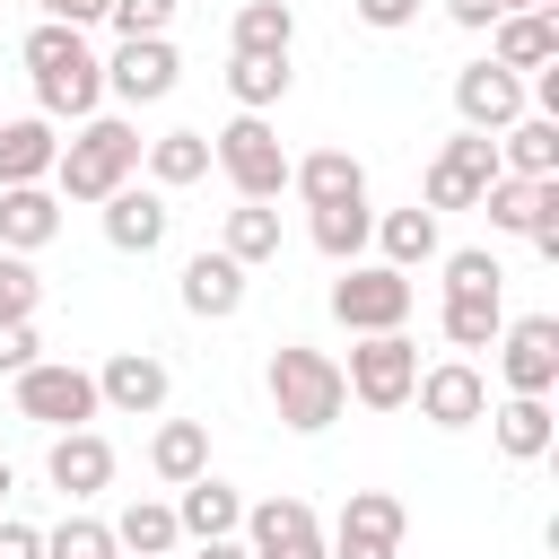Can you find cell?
<instances>
[{
  "mask_svg": "<svg viewBox=\"0 0 559 559\" xmlns=\"http://www.w3.org/2000/svg\"><path fill=\"white\" fill-rule=\"evenodd\" d=\"M17 61H26V79H35V105H44V122H87L96 105H105V61H96V44L79 35V26H26V44H17Z\"/></svg>",
  "mask_w": 559,
  "mask_h": 559,
  "instance_id": "cell-1",
  "label": "cell"
},
{
  "mask_svg": "<svg viewBox=\"0 0 559 559\" xmlns=\"http://www.w3.org/2000/svg\"><path fill=\"white\" fill-rule=\"evenodd\" d=\"M140 131L122 122V114H87L79 122V140H61V157H52V192L61 201H105V192H122L131 175H140Z\"/></svg>",
  "mask_w": 559,
  "mask_h": 559,
  "instance_id": "cell-2",
  "label": "cell"
},
{
  "mask_svg": "<svg viewBox=\"0 0 559 559\" xmlns=\"http://www.w3.org/2000/svg\"><path fill=\"white\" fill-rule=\"evenodd\" d=\"M262 384H271L280 428H297V437H323V428L349 411L341 358H323V349H306V341H280V349H271V367H262Z\"/></svg>",
  "mask_w": 559,
  "mask_h": 559,
  "instance_id": "cell-3",
  "label": "cell"
},
{
  "mask_svg": "<svg viewBox=\"0 0 559 559\" xmlns=\"http://www.w3.org/2000/svg\"><path fill=\"white\" fill-rule=\"evenodd\" d=\"M210 166L236 183V201H280V192H288V148H280V131H271L262 114H236V122L210 140Z\"/></svg>",
  "mask_w": 559,
  "mask_h": 559,
  "instance_id": "cell-4",
  "label": "cell"
},
{
  "mask_svg": "<svg viewBox=\"0 0 559 559\" xmlns=\"http://www.w3.org/2000/svg\"><path fill=\"white\" fill-rule=\"evenodd\" d=\"M411 297H419V288H411V271L349 262V271L332 280V323H341V332H358V341H367V332H402V323H411Z\"/></svg>",
  "mask_w": 559,
  "mask_h": 559,
  "instance_id": "cell-5",
  "label": "cell"
},
{
  "mask_svg": "<svg viewBox=\"0 0 559 559\" xmlns=\"http://www.w3.org/2000/svg\"><path fill=\"white\" fill-rule=\"evenodd\" d=\"M105 402H96V376L87 367H70V358H35L26 376H17V419H35V428H87Z\"/></svg>",
  "mask_w": 559,
  "mask_h": 559,
  "instance_id": "cell-6",
  "label": "cell"
},
{
  "mask_svg": "<svg viewBox=\"0 0 559 559\" xmlns=\"http://www.w3.org/2000/svg\"><path fill=\"white\" fill-rule=\"evenodd\" d=\"M498 175H507V166H498V140H480V131H454V140L437 148L428 183H419V210H480V192H489Z\"/></svg>",
  "mask_w": 559,
  "mask_h": 559,
  "instance_id": "cell-7",
  "label": "cell"
},
{
  "mask_svg": "<svg viewBox=\"0 0 559 559\" xmlns=\"http://www.w3.org/2000/svg\"><path fill=\"white\" fill-rule=\"evenodd\" d=\"M341 384H349V402H367V411H402L411 384H419V349H411L402 332H367V341L349 349Z\"/></svg>",
  "mask_w": 559,
  "mask_h": 559,
  "instance_id": "cell-8",
  "label": "cell"
},
{
  "mask_svg": "<svg viewBox=\"0 0 559 559\" xmlns=\"http://www.w3.org/2000/svg\"><path fill=\"white\" fill-rule=\"evenodd\" d=\"M402 533H411V515L393 489H349L341 524L323 533V559H402Z\"/></svg>",
  "mask_w": 559,
  "mask_h": 559,
  "instance_id": "cell-9",
  "label": "cell"
},
{
  "mask_svg": "<svg viewBox=\"0 0 559 559\" xmlns=\"http://www.w3.org/2000/svg\"><path fill=\"white\" fill-rule=\"evenodd\" d=\"M498 376H507V393H533V402H550V384H559V314H515L498 341Z\"/></svg>",
  "mask_w": 559,
  "mask_h": 559,
  "instance_id": "cell-10",
  "label": "cell"
},
{
  "mask_svg": "<svg viewBox=\"0 0 559 559\" xmlns=\"http://www.w3.org/2000/svg\"><path fill=\"white\" fill-rule=\"evenodd\" d=\"M236 542L253 559H323V515L306 498H262V507H245Z\"/></svg>",
  "mask_w": 559,
  "mask_h": 559,
  "instance_id": "cell-11",
  "label": "cell"
},
{
  "mask_svg": "<svg viewBox=\"0 0 559 559\" xmlns=\"http://www.w3.org/2000/svg\"><path fill=\"white\" fill-rule=\"evenodd\" d=\"M411 402H419L428 428H472V419H489V376L472 358H437V367H419Z\"/></svg>",
  "mask_w": 559,
  "mask_h": 559,
  "instance_id": "cell-12",
  "label": "cell"
},
{
  "mask_svg": "<svg viewBox=\"0 0 559 559\" xmlns=\"http://www.w3.org/2000/svg\"><path fill=\"white\" fill-rule=\"evenodd\" d=\"M166 393H175V367H166L157 349H114V358L96 367V402H105V411H122V419L166 411Z\"/></svg>",
  "mask_w": 559,
  "mask_h": 559,
  "instance_id": "cell-13",
  "label": "cell"
},
{
  "mask_svg": "<svg viewBox=\"0 0 559 559\" xmlns=\"http://www.w3.org/2000/svg\"><path fill=\"white\" fill-rule=\"evenodd\" d=\"M175 44L166 35H122L114 44V61H105V96H122V105H157V96H175Z\"/></svg>",
  "mask_w": 559,
  "mask_h": 559,
  "instance_id": "cell-14",
  "label": "cell"
},
{
  "mask_svg": "<svg viewBox=\"0 0 559 559\" xmlns=\"http://www.w3.org/2000/svg\"><path fill=\"white\" fill-rule=\"evenodd\" d=\"M454 114H463V131L498 140V131L524 114V79L498 70V61H472V70H454Z\"/></svg>",
  "mask_w": 559,
  "mask_h": 559,
  "instance_id": "cell-15",
  "label": "cell"
},
{
  "mask_svg": "<svg viewBox=\"0 0 559 559\" xmlns=\"http://www.w3.org/2000/svg\"><path fill=\"white\" fill-rule=\"evenodd\" d=\"M96 210H105V245H114V253H157V245H166V227H175L166 192H148V183H122V192H105Z\"/></svg>",
  "mask_w": 559,
  "mask_h": 559,
  "instance_id": "cell-16",
  "label": "cell"
},
{
  "mask_svg": "<svg viewBox=\"0 0 559 559\" xmlns=\"http://www.w3.org/2000/svg\"><path fill=\"white\" fill-rule=\"evenodd\" d=\"M44 480H52L61 498H96V489H114V445H105L96 428H61L52 454H44Z\"/></svg>",
  "mask_w": 559,
  "mask_h": 559,
  "instance_id": "cell-17",
  "label": "cell"
},
{
  "mask_svg": "<svg viewBox=\"0 0 559 559\" xmlns=\"http://www.w3.org/2000/svg\"><path fill=\"white\" fill-rule=\"evenodd\" d=\"M183 314H201V323L245 314V262H227L218 245H210V253H192V262H183Z\"/></svg>",
  "mask_w": 559,
  "mask_h": 559,
  "instance_id": "cell-18",
  "label": "cell"
},
{
  "mask_svg": "<svg viewBox=\"0 0 559 559\" xmlns=\"http://www.w3.org/2000/svg\"><path fill=\"white\" fill-rule=\"evenodd\" d=\"M61 236V192L52 183H9L0 192V245L9 253H44Z\"/></svg>",
  "mask_w": 559,
  "mask_h": 559,
  "instance_id": "cell-19",
  "label": "cell"
},
{
  "mask_svg": "<svg viewBox=\"0 0 559 559\" xmlns=\"http://www.w3.org/2000/svg\"><path fill=\"white\" fill-rule=\"evenodd\" d=\"M288 183L306 192V210H341V201H367V166L349 148H314V157H288Z\"/></svg>",
  "mask_w": 559,
  "mask_h": 559,
  "instance_id": "cell-20",
  "label": "cell"
},
{
  "mask_svg": "<svg viewBox=\"0 0 559 559\" xmlns=\"http://www.w3.org/2000/svg\"><path fill=\"white\" fill-rule=\"evenodd\" d=\"M52 157H61V140H52L44 114H0V192L9 183H44Z\"/></svg>",
  "mask_w": 559,
  "mask_h": 559,
  "instance_id": "cell-21",
  "label": "cell"
},
{
  "mask_svg": "<svg viewBox=\"0 0 559 559\" xmlns=\"http://www.w3.org/2000/svg\"><path fill=\"white\" fill-rule=\"evenodd\" d=\"M489 437H498V454H507V463H542V454H550V437H559V419H550V402L507 393V402L489 411Z\"/></svg>",
  "mask_w": 559,
  "mask_h": 559,
  "instance_id": "cell-22",
  "label": "cell"
},
{
  "mask_svg": "<svg viewBox=\"0 0 559 559\" xmlns=\"http://www.w3.org/2000/svg\"><path fill=\"white\" fill-rule=\"evenodd\" d=\"M498 70H550L559 61V17L550 9H515V17H498V52H489Z\"/></svg>",
  "mask_w": 559,
  "mask_h": 559,
  "instance_id": "cell-23",
  "label": "cell"
},
{
  "mask_svg": "<svg viewBox=\"0 0 559 559\" xmlns=\"http://www.w3.org/2000/svg\"><path fill=\"white\" fill-rule=\"evenodd\" d=\"M498 166L524 175V183H550V175H559V122H550V114H515V122L498 131Z\"/></svg>",
  "mask_w": 559,
  "mask_h": 559,
  "instance_id": "cell-24",
  "label": "cell"
},
{
  "mask_svg": "<svg viewBox=\"0 0 559 559\" xmlns=\"http://www.w3.org/2000/svg\"><path fill=\"white\" fill-rule=\"evenodd\" d=\"M175 524H183V542H227L236 524H245V498L227 489V480H183V498H175Z\"/></svg>",
  "mask_w": 559,
  "mask_h": 559,
  "instance_id": "cell-25",
  "label": "cell"
},
{
  "mask_svg": "<svg viewBox=\"0 0 559 559\" xmlns=\"http://www.w3.org/2000/svg\"><path fill=\"white\" fill-rule=\"evenodd\" d=\"M140 166H148V192H183L210 175V131H166L140 148Z\"/></svg>",
  "mask_w": 559,
  "mask_h": 559,
  "instance_id": "cell-26",
  "label": "cell"
},
{
  "mask_svg": "<svg viewBox=\"0 0 559 559\" xmlns=\"http://www.w3.org/2000/svg\"><path fill=\"white\" fill-rule=\"evenodd\" d=\"M376 245H384V271H419V262H437L445 236H437V210L411 201V210H384L376 218Z\"/></svg>",
  "mask_w": 559,
  "mask_h": 559,
  "instance_id": "cell-27",
  "label": "cell"
},
{
  "mask_svg": "<svg viewBox=\"0 0 559 559\" xmlns=\"http://www.w3.org/2000/svg\"><path fill=\"white\" fill-rule=\"evenodd\" d=\"M148 472H157L166 489L201 480V472H210V428H201V419H166V428L148 437Z\"/></svg>",
  "mask_w": 559,
  "mask_h": 559,
  "instance_id": "cell-28",
  "label": "cell"
},
{
  "mask_svg": "<svg viewBox=\"0 0 559 559\" xmlns=\"http://www.w3.org/2000/svg\"><path fill=\"white\" fill-rule=\"evenodd\" d=\"M175 542H183V524H175L166 498H131V507L114 515V550H122V559H166Z\"/></svg>",
  "mask_w": 559,
  "mask_h": 559,
  "instance_id": "cell-29",
  "label": "cell"
},
{
  "mask_svg": "<svg viewBox=\"0 0 559 559\" xmlns=\"http://www.w3.org/2000/svg\"><path fill=\"white\" fill-rule=\"evenodd\" d=\"M297 44V9L288 0H245L236 26H227V52H262V61H288Z\"/></svg>",
  "mask_w": 559,
  "mask_h": 559,
  "instance_id": "cell-30",
  "label": "cell"
},
{
  "mask_svg": "<svg viewBox=\"0 0 559 559\" xmlns=\"http://www.w3.org/2000/svg\"><path fill=\"white\" fill-rule=\"evenodd\" d=\"M218 253L245 262V271H253V262H280V210H271V201H236L227 227H218Z\"/></svg>",
  "mask_w": 559,
  "mask_h": 559,
  "instance_id": "cell-31",
  "label": "cell"
},
{
  "mask_svg": "<svg viewBox=\"0 0 559 559\" xmlns=\"http://www.w3.org/2000/svg\"><path fill=\"white\" fill-rule=\"evenodd\" d=\"M227 96L245 114H271L288 96V61H262V52H227Z\"/></svg>",
  "mask_w": 559,
  "mask_h": 559,
  "instance_id": "cell-32",
  "label": "cell"
},
{
  "mask_svg": "<svg viewBox=\"0 0 559 559\" xmlns=\"http://www.w3.org/2000/svg\"><path fill=\"white\" fill-rule=\"evenodd\" d=\"M306 227H314V253H332V262H358V245L376 236V210H367V201H341V210H314Z\"/></svg>",
  "mask_w": 559,
  "mask_h": 559,
  "instance_id": "cell-33",
  "label": "cell"
},
{
  "mask_svg": "<svg viewBox=\"0 0 559 559\" xmlns=\"http://www.w3.org/2000/svg\"><path fill=\"white\" fill-rule=\"evenodd\" d=\"M437 323H445V341H454V349H489V341L507 332V306H498V297H445V314H437Z\"/></svg>",
  "mask_w": 559,
  "mask_h": 559,
  "instance_id": "cell-34",
  "label": "cell"
},
{
  "mask_svg": "<svg viewBox=\"0 0 559 559\" xmlns=\"http://www.w3.org/2000/svg\"><path fill=\"white\" fill-rule=\"evenodd\" d=\"M498 288H507V271H498L489 245H454L445 253V297H498Z\"/></svg>",
  "mask_w": 559,
  "mask_h": 559,
  "instance_id": "cell-35",
  "label": "cell"
},
{
  "mask_svg": "<svg viewBox=\"0 0 559 559\" xmlns=\"http://www.w3.org/2000/svg\"><path fill=\"white\" fill-rule=\"evenodd\" d=\"M44 559H122V550H114V524H96V515H61V524L44 533Z\"/></svg>",
  "mask_w": 559,
  "mask_h": 559,
  "instance_id": "cell-36",
  "label": "cell"
},
{
  "mask_svg": "<svg viewBox=\"0 0 559 559\" xmlns=\"http://www.w3.org/2000/svg\"><path fill=\"white\" fill-rule=\"evenodd\" d=\"M35 306H44L35 262H26V253H0V323H35Z\"/></svg>",
  "mask_w": 559,
  "mask_h": 559,
  "instance_id": "cell-37",
  "label": "cell"
},
{
  "mask_svg": "<svg viewBox=\"0 0 559 559\" xmlns=\"http://www.w3.org/2000/svg\"><path fill=\"white\" fill-rule=\"evenodd\" d=\"M105 17H114V35H166L175 26V0H114Z\"/></svg>",
  "mask_w": 559,
  "mask_h": 559,
  "instance_id": "cell-38",
  "label": "cell"
},
{
  "mask_svg": "<svg viewBox=\"0 0 559 559\" xmlns=\"http://www.w3.org/2000/svg\"><path fill=\"white\" fill-rule=\"evenodd\" d=\"M44 358V341H35V323H0V376H26Z\"/></svg>",
  "mask_w": 559,
  "mask_h": 559,
  "instance_id": "cell-39",
  "label": "cell"
},
{
  "mask_svg": "<svg viewBox=\"0 0 559 559\" xmlns=\"http://www.w3.org/2000/svg\"><path fill=\"white\" fill-rule=\"evenodd\" d=\"M358 9V26H376V35H402L411 17H419V0H349Z\"/></svg>",
  "mask_w": 559,
  "mask_h": 559,
  "instance_id": "cell-40",
  "label": "cell"
},
{
  "mask_svg": "<svg viewBox=\"0 0 559 559\" xmlns=\"http://www.w3.org/2000/svg\"><path fill=\"white\" fill-rule=\"evenodd\" d=\"M35 9H44V26H79V35H87V26H96L114 0H35Z\"/></svg>",
  "mask_w": 559,
  "mask_h": 559,
  "instance_id": "cell-41",
  "label": "cell"
},
{
  "mask_svg": "<svg viewBox=\"0 0 559 559\" xmlns=\"http://www.w3.org/2000/svg\"><path fill=\"white\" fill-rule=\"evenodd\" d=\"M0 559H44V533L35 524H0Z\"/></svg>",
  "mask_w": 559,
  "mask_h": 559,
  "instance_id": "cell-42",
  "label": "cell"
},
{
  "mask_svg": "<svg viewBox=\"0 0 559 559\" xmlns=\"http://www.w3.org/2000/svg\"><path fill=\"white\" fill-rule=\"evenodd\" d=\"M445 17H454V26H498V9H489V0H445Z\"/></svg>",
  "mask_w": 559,
  "mask_h": 559,
  "instance_id": "cell-43",
  "label": "cell"
},
{
  "mask_svg": "<svg viewBox=\"0 0 559 559\" xmlns=\"http://www.w3.org/2000/svg\"><path fill=\"white\" fill-rule=\"evenodd\" d=\"M201 559H253V550H245V542L227 533V542H201Z\"/></svg>",
  "mask_w": 559,
  "mask_h": 559,
  "instance_id": "cell-44",
  "label": "cell"
},
{
  "mask_svg": "<svg viewBox=\"0 0 559 559\" xmlns=\"http://www.w3.org/2000/svg\"><path fill=\"white\" fill-rule=\"evenodd\" d=\"M489 9H498V17H515V9H550V0H489Z\"/></svg>",
  "mask_w": 559,
  "mask_h": 559,
  "instance_id": "cell-45",
  "label": "cell"
},
{
  "mask_svg": "<svg viewBox=\"0 0 559 559\" xmlns=\"http://www.w3.org/2000/svg\"><path fill=\"white\" fill-rule=\"evenodd\" d=\"M0 498H9V454H0Z\"/></svg>",
  "mask_w": 559,
  "mask_h": 559,
  "instance_id": "cell-46",
  "label": "cell"
}]
</instances>
